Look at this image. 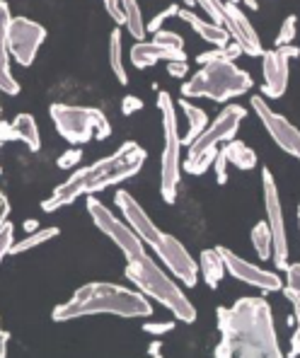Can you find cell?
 <instances>
[{
    "instance_id": "6da1fadb",
    "label": "cell",
    "mask_w": 300,
    "mask_h": 358,
    "mask_svg": "<svg viewBox=\"0 0 300 358\" xmlns=\"http://www.w3.org/2000/svg\"><path fill=\"white\" fill-rule=\"evenodd\" d=\"M87 210H90L92 223L97 225V230H102L109 240L121 250L126 259V278L138 288L143 296L160 303L162 308H167L175 320L192 324L197 320V308L189 303V298L177 288V283L162 271L160 266L152 262V257L145 252V245L138 235L131 230V225L126 220L117 218L102 201H97L94 196H87Z\"/></svg>"
},
{
    "instance_id": "7a4b0ae2",
    "label": "cell",
    "mask_w": 300,
    "mask_h": 358,
    "mask_svg": "<svg viewBox=\"0 0 300 358\" xmlns=\"http://www.w3.org/2000/svg\"><path fill=\"white\" fill-rule=\"evenodd\" d=\"M218 358H281L271 305L264 298H240L233 308H218Z\"/></svg>"
},
{
    "instance_id": "3957f363",
    "label": "cell",
    "mask_w": 300,
    "mask_h": 358,
    "mask_svg": "<svg viewBox=\"0 0 300 358\" xmlns=\"http://www.w3.org/2000/svg\"><path fill=\"white\" fill-rule=\"evenodd\" d=\"M145 162V150L141 148L134 141H126L124 145L112 152L109 157H102V160L92 162L87 167H80L76 170L71 177L63 184L51 192L49 199L41 201V208L46 213H54L68 203H73L80 196H92L94 192H102V189L112 187V184H119L124 179H131L141 172Z\"/></svg>"
},
{
    "instance_id": "277c9868",
    "label": "cell",
    "mask_w": 300,
    "mask_h": 358,
    "mask_svg": "<svg viewBox=\"0 0 300 358\" xmlns=\"http://www.w3.org/2000/svg\"><path fill=\"white\" fill-rule=\"evenodd\" d=\"M150 298L117 283L94 281L80 286L66 303L54 308V322H71L94 315H117V317H150Z\"/></svg>"
},
{
    "instance_id": "5b68a950",
    "label": "cell",
    "mask_w": 300,
    "mask_h": 358,
    "mask_svg": "<svg viewBox=\"0 0 300 358\" xmlns=\"http://www.w3.org/2000/svg\"><path fill=\"white\" fill-rule=\"evenodd\" d=\"M114 203H117V208L121 210V215H124L126 223L131 225V230L143 240V245H150L152 250L160 255V259L165 262V266L170 268L177 278H180L184 286H189V288L197 286L199 264L187 252V247H184L177 238L162 233V230L150 220V215L141 208V203L136 201L129 192H117Z\"/></svg>"
},
{
    "instance_id": "8992f818",
    "label": "cell",
    "mask_w": 300,
    "mask_h": 358,
    "mask_svg": "<svg viewBox=\"0 0 300 358\" xmlns=\"http://www.w3.org/2000/svg\"><path fill=\"white\" fill-rule=\"evenodd\" d=\"M252 85L255 83L242 68L228 59H220L203 63L201 71L194 73L182 85V94L184 97H208L213 102H228V99L250 92Z\"/></svg>"
},
{
    "instance_id": "52a82bcc",
    "label": "cell",
    "mask_w": 300,
    "mask_h": 358,
    "mask_svg": "<svg viewBox=\"0 0 300 358\" xmlns=\"http://www.w3.org/2000/svg\"><path fill=\"white\" fill-rule=\"evenodd\" d=\"M245 117H247L245 107L228 104L218 117L210 121L208 129H203L201 134L189 143L184 170H187L189 175H203V172L213 165L215 155H218V145L235 138V134H238V129Z\"/></svg>"
},
{
    "instance_id": "ba28073f",
    "label": "cell",
    "mask_w": 300,
    "mask_h": 358,
    "mask_svg": "<svg viewBox=\"0 0 300 358\" xmlns=\"http://www.w3.org/2000/svg\"><path fill=\"white\" fill-rule=\"evenodd\" d=\"M51 121H54L56 131L61 134L63 141L71 145H83L87 141L99 138L104 141L112 134L109 119L97 107H80V104H63L56 102L49 107Z\"/></svg>"
},
{
    "instance_id": "9c48e42d",
    "label": "cell",
    "mask_w": 300,
    "mask_h": 358,
    "mask_svg": "<svg viewBox=\"0 0 300 358\" xmlns=\"http://www.w3.org/2000/svg\"><path fill=\"white\" fill-rule=\"evenodd\" d=\"M157 109L162 117V136H165V145H162V160H160V194L165 203L177 201V189H180V148H182V136L180 126H177V112L175 102L167 92L157 94Z\"/></svg>"
},
{
    "instance_id": "30bf717a",
    "label": "cell",
    "mask_w": 300,
    "mask_h": 358,
    "mask_svg": "<svg viewBox=\"0 0 300 358\" xmlns=\"http://www.w3.org/2000/svg\"><path fill=\"white\" fill-rule=\"evenodd\" d=\"M262 192H264V208H266V225L271 230V240H273V252L271 259L276 268L286 271L288 266V235H286V218H283V208H281V196H278L276 189V179L269 170H262Z\"/></svg>"
},
{
    "instance_id": "8fae6325",
    "label": "cell",
    "mask_w": 300,
    "mask_h": 358,
    "mask_svg": "<svg viewBox=\"0 0 300 358\" xmlns=\"http://www.w3.org/2000/svg\"><path fill=\"white\" fill-rule=\"evenodd\" d=\"M157 61H187L180 34L157 29L152 41H138L131 46V63L136 68H150Z\"/></svg>"
},
{
    "instance_id": "7c38bea8",
    "label": "cell",
    "mask_w": 300,
    "mask_h": 358,
    "mask_svg": "<svg viewBox=\"0 0 300 358\" xmlns=\"http://www.w3.org/2000/svg\"><path fill=\"white\" fill-rule=\"evenodd\" d=\"M46 39V29L29 17H13L8 27V46L15 63L29 68Z\"/></svg>"
},
{
    "instance_id": "4fadbf2b",
    "label": "cell",
    "mask_w": 300,
    "mask_h": 358,
    "mask_svg": "<svg viewBox=\"0 0 300 358\" xmlns=\"http://www.w3.org/2000/svg\"><path fill=\"white\" fill-rule=\"evenodd\" d=\"M300 56V49L293 44L276 46L262 54V73H264V85L262 92L269 99H278L288 87V63Z\"/></svg>"
},
{
    "instance_id": "5bb4252c",
    "label": "cell",
    "mask_w": 300,
    "mask_h": 358,
    "mask_svg": "<svg viewBox=\"0 0 300 358\" xmlns=\"http://www.w3.org/2000/svg\"><path fill=\"white\" fill-rule=\"evenodd\" d=\"M252 109L259 117V121L264 124L266 134L273 138V143L278 145L283 152L293 155L296 160H300V131L291 124L286 117L276 114L273 109L266 104L264 97H252Z\"/></svg>"
},
{
    "instance_id": "9a60e30c",
    "label": "cell",
    "mask_w": 300,
    "mask_h": 358,
    "mask_svg": "<svg viewBox=\"0 0 300 358\" xmlns=\"http://www.w3.org/2000/svg\"><path fill=\"white\" fill-rule=\"evenodd\" d=\"M223 257V264H225V271L230 273L233 278H238L242 283H250L255 288H262L266 293H273V291H281L283 288V281L278 273L273 271H266V268H259L257 264H250L247 259H242L235 252H230L228 247H215Z\"/></svg>"
},
{
    "instance_id": "2e32d148",
    "label": "cell",
    "mask_w": 300,
    "mask_h": 358,
    "mask_svg": "<svg viewBox=\"0 0 300 358\" xmlns=\"http://www.w3.org/2000/svg\"><path fill=\"white\" fill-rule=\"evenodd\" d=\"M223 27L228 29V34L242 46V51H245L247 56L264 54L262 41H259V36H257L255 27H252V22L245 17V13H242L233 0H223Z\"/></svg>"
},
{
    "instance_id": "e0dca14e",
    "label": "cell",
    "mask_w": 300,
    "mask_h": 358,
    "mask_svg": "<svg viewBox=\"0 0 300 358\" xmlns=\"http://www.w3.org/2000/svg\"><path fill=\"white\" fill-rule=\"evenodd\" d=\"M10 8L0 0V92L17 94L20 83L10 73V46H8V27H10Z\"/></svg>"
},
{
    "instance_id": "ac0fdd59",
    "label": "cell",
    "mask_w": 300,
    "mask_h": 358,
    "mask_svg": "<svg viewBox=\"0 0 300 358\" xmlns=\"http://www.w3.org/2000/svg\"><path fill=\"white\" fill-rule=\"evenodd\" d=\"M177 15H180L184 22L197 31L203 41H208V44H213V46H225V44H228V29H225L223 24H215V22H210V20L199 17V15H194L192 10H180Z\"/></svg>"
},
{
    "instance_id": "d6986e66",
    "label": "cell",
    "mask_w": 300,
    "mask_h": 358,
    "mask_svg": "<svg viewBox=\"0 0 300 358\" xmlns=\"http://www.w3.org/2000/svg\"><path fill=\"white\" fill-rule=\"evenodd\" d=\"M199 271H201V276L208 288H218V283L223 281V276H225V264H223L220 252L203 250L201 257H199Z\"/></svg>"
},
{
    "instance_id": "ffe728a7",
    "label": "cell",
    "mask_w": 300,
    "mask_h": 358,
    "mask_svg": "<svg viewBox=\"0 0 300 358\" xmlns=\"http://www.w3.org/2000/svg\"><path fill=\"white\" fill-rule=\"evenodd\" d=\"M13 129H15V134H17V141H22L31 152H39L41 136H39V129H36V121L31 114H17L13 121Z\"/></svg>"
},
{
    "instance_id": "44dd1931",
    "label": "cell",
    "mask_w": 300,
    "mask_h": 358,
    "mask_svg": "<svg viewBox=\"0 0 300 358\" xmlns=\"http://www.w3.org/2000/svg\"><path fill=\"white\" fill-rule=\"evenodd\" d=\"M223 152L228 155V162H233L242 172H250L252 167H257V152L242 141H228L223 145Z\"/></svg>"
},
{
    "instance_id": "7402d4cb",
    "label": "cell",
    "mask_w": 300,
    "mask_h": 358,
    "mask_svg": "<svg viewBox=\"0 0 300 358\" xmlns=\"http://www.w3.org/2000/svg\"><path fill=\"white\" fill-rule=\"evenodd\" d=\"M180 107H182V112H184V117H187L189 121V131H187V136L182 138V143H192L194 138H197L199 134H201L203 129L208 126V117H206V112H203L201 107H197V104H192L187 97L180 102Z\"/></svg>"
},
{
    "instance_id": "603a6c76",
    "label": "cell",
    "mask_w": 300,
    "mask_h": 358,
    "mask_svg": "<svg viewBox=\"0 0 300 358\" xmlns=\"http://www.w3.org/2000/svg\"><path fill=\"white\" fill-rule=\"evenodd\" d=\"M121 8H124V24H126V29H129V34L134 36V39L143 41L148 29H145V20H143V15H141L138 0H121Z\"/></svg>"
},
{
    "instance_id": "cb8c5ba5",
    "label": "cell",
    "mask_w": 300,
    "mask_h": 358,
    "mask_svg": "<svg viewBox=\"0 0 300 358\" xmlns=\"http://www.w3.org/2000/svg\"><path fill=\"white\" fill-rule=\"evenodd\" d=\"M109 66H112V73L117 76V80L121 85H126L129 76H126V68H124V46H121L119 29H114L112 36H109Z\"/></svg>"
},
{
    "instance_id": "d4e9b609",
    "label": "cell",
    "mask_w": 300,
    "mask_h": 358,
    "mask_svg": "<svg viewBox=\"0 0 300 358\" xmlns=\"http://www.w3.org/2000/svg\"><path fill=\"white\" fill-rule=\"evenodd\" d=\"M59 235V228H44V230H34V233H29L24 240L20 242H13V250H10V255H24V252L29 250H36V247L46 245L51 238H56Z\"/></svg>"
},
{
    "instance_id": "484cf974",
    "label": "cell",
    "mask_w": 300,
    "mask_h": 358,
    "mask_svg": "<svg viewBox=\"0 0 300 358\" xmlns=\"http://www.w3.org/2000/svg\"><path fill=\"white\" fill-rule=\"evenodd\" d=\"M252 245H255L259 259L266 262L271 257L273 240H271V230H269V225H266V220H259V223L252 228Z\"/></svg>"
},
{
    "instance_id": "4316f807",
    "label": "cell",
    "mask_w": 300,
    "mask_h": 358,
    "mask_svg": "<svg viewBox=\"0 0 300 358\" xmlns=\"http://www.w3.org/2000/svg\"><path fill=\"white\" fill-rule=\"evenodd\" d=\"M281 291H283V296H286L288 303H291L293 320H296V331H293V336H291V351H288V356L296 358V356H300V293H296L288 286L281 288Z\"/></svg>"
},
{
    "instance_id": "83f0119b",
    "label": "cell",
    "mask_w": 300,
    "mask_h": 358,
    "mask_svg": "<svg viewBox=\"0 0 300 358\" xmlns=\"http://www.w3.org/2000/svg\"><path fill=\"white\" fill-rule=\"evenodd\" d=\"M187 5H201L210 22L223 24V0H184Z\"/></svg>"
},
{
    "instance_id": "f1b7e54d",
    "label": "cell",
    "mask_w": 300,
    "mask_h": 358,
    "mask_svg": "<svg viewBox=\"0 0 300 358\" xmlns=\"http://www.w3.org/2000/svg\"><path fill=\"white\" fill-rule=\"evenodd\" d=\"M296 29H298V20L293 17V15H288V17L283 20L281 29H278L276 46H286V44H291V41L296 39Z\"/></svg>"
},
{
    "instance_id": "f546056e",
    "label": "cell",
    "mask_w": 300,
    "mask_h": 358,
    "mask_svg": "<svg viewBox=\"0 0 300 358\" xmlns=\"http://www.w3.org/2000/svg\"><path fill=\"white\" fill-rule=\"evenodd\" d=\"M13 235H15V225L5 220V223L0 225V262H3L5 257L10 255V250H13Z\"/></svg>"
},
{
    "instance_id": "4dcf8cb0",
    "label": "cell",
    "mask_w": 300,
    "mask_h": 358,
    "mask_svg": "<svg viewBox=\"0 0 300 358\" xmlns=\"http://www.w3.org/2000/svg\"><path fill=\"white\" fill-rule=\"evenodd\" d=\"M213 170H215V179H218V184H225V182H228V155L223 152V148H220V150H218V155H215Z\"/></svg>"
},
{
    "instance_id": "1f68e13d",
    "label": "cell",
    "mask_w": 300,
    "mask_h": 358,
    "mask_svg": "<svg viewBox=\"0 0 300 358\" xmlns=\"http://www.w3.org/2000/svg\"><path fill=\"white\" fill-rule=\"evenodd\" d=\"M177 13H180V8H177V5H170V8H167V10H162V13H157L155 17H152L150 22L145 24V29H148V31H152V34H155V31L162 27V22H165V20L170 17V15H177Z\"/></svg>"
},
{
    "instance_id": "d6a6232c",
    "label": "cell",
    "mask_w": 300,
    "mask_h": 358,
    "mask_svg": "<svg viewBox=\"0 0 300 358\" xmlns=\"http://www.w3.org/2000/svg\"><path fill=\"white\" fill-rule=\"evenodd\" d=\"M80 157H83V152L78 150V148H73V150H66L63 155L59 157V167L61 170H73V167L80 162Z\"/></svg>"
},
{
    "instance_id": "836d02e7",
    "label": "cell",
    "mask_w": 300,
    "mask_h": 358,
    "mask_svg": "<svg viewBox=\"0 0 300 358\" xmlns=\"http://www.w3.org/2000/svg\"><path fill=\"white\" fill-rule=\"evenodd\" d=\"M104 10L109 13V17L117 24H124V8H121V0H104Z\"/></svg>"
},
{
    "instance_id": "e575fe53",
    "label": "cell",
    "mask_w": 300,
    "mask_h": 358,
    "mask_svg": "<svg viewBox=\"0 0 300 358\" xmlns=\"http://www.w3.org/2000/svg\"><path fill=\"white\" fill-rule=\"evenodd\" d=\"M286 286L300 293V264H288L286 266Z\"/></svg>"
},
{
    "instance_id": "d590c367",
    "label": "cell",
    "mask_w": 300,
    "mask_h": 358,
    "mask_svg": "<svg viewBox=\"0 0 300 358\" xmlns=\"http://www.w3.org/2000/svg\"><path fill=\"white\" fill-rule=\"evenodd\" d=\"M138 109H143V99L134 97V94H126L124 102H121V112H124L126 117H131V114L138 112Z\"/></svg>"
},
{
    "instance_id": "8d00e7d4",
    "label": "cell",
    "mask_w": 300,
    "mask_h": 358,
    "mask_svg": "<svg viewBox=\"0 0 300 358\" xmlns=\"http://www.w3.org/2000/svg\"><path fill=\"white\" fill-rule=\"evenodd\" d=\"M175 329V322H148L143 324V331L148 334H167V331Z\"/></svg>"
},
{
    "instance_id": "74e56055",
    "label": "cell",
    "mask_w": 300,
    "mask_h": 358,
    "mask_svg": "<svg viewBox=\"0 0 300 358\" xmlns=\"http://www.w3.org/2000/svg\"><path fill=\"white\" fill-rule=\"evenodd\" d=\"M167 73H170L172 78L189 76V66H187V61H167Z\"/></svg>"
},
{
    "instance_id": "f35d334b",
    "label": "cell",
    "mask_w": 300,
    "mask_h": 358,
    "mask_svg": "<svg viewBox=\"0 0 300 358\" xmlns=\"http://www.w3.org/2000/svg\"><path fill=\"white\" fill-rule=\"evenodd\" d=\"M10 141H17V134H15L13 124L0 119V145L3 143H10Z\"/></svg>"
},
{
    "instance_id": "ab89813d",
    "label": "cell",
    "mask_w": 300,
    "mask_h": 358,
    "mask_svg": "<svg viewBox=\"0 0 300 358\" xmlns=\"http://www.w3.org/2000/svg\"><path fill=\"white\" fill-rule=\"evenodd\" d=\"M8 215H10V203H8V199H5V194L0 192V225L8 220Z\"/></svg>"
},
{
    "instance_id": "60d3db41",
    "label": "cell",
    "mask_w": 300,
    "mask_h": 358,
    "mask_svg": "<svg viewBox=\"0 0 300 358\" xmlns=\"http://www.w3.org/2000/svg\"><path fill=\"white\" fill-rule=\"evenodd\" d=\"M8 341H10V331H5L3 322H0V358L8 354Z\"/></svg>"
},
{
    "instance_id": "b9f144b4",
    "label": "cell",
    "mask_w": 300,
    "mask_h": 358,
    "mask_svg": "<svg viewBox=\"0 0 300 358\" xmlns=\"http://www.w3.org/2000/svg\"><path fill=\"white\" fill-rule=\"evenodd\" d=\"M160 346H162L160 341H152V344H150V349H148V354H150V356H160V354H162V351H160Z\"/></svg>"
},
{
    "instance_id": "7bdbcfd3",
    "label": "cell",
    "mask_w": 300,
    "mask_h": 358,
    "mask_svg": "<svg viewBox=\"0 0 300 358\" xmlns=\"http://www.w3.org/2000/svg\"><path fill=\"white\" fill-rule=\"evenodd\" d=\"M24 228H27L29 233H34V230H36V220H27V223H24Z\"/></svg>"
},
{
    "instance_id": "ee69618b",
    "label": "cell",
    "mask_w": 300,
    "mask_h": 358,
    "mask_svg": "<svg viewBox=\"0 0 300 358\" xmlns=\"http://www.w3.org/2000/svg\"><path fill=\"white\" fill-rule=\"evenodd\" d=\"M242 3H247V8H250V10H257V8H259V5H257V0H242Z\"/></svg>"
},
{
    "instance_id": "f6af8a7d",
    "label": "cell",
    "mask_w": 300,
    "mask_h": 358,
    "mask_svg": "<svg viewBox=\"0 0 300 358\" xmlns=\"http://www.w3.org/2000/svg\"><path fill=\"white\" fill-rule=\"evenodd\" d=\"M298 225H300V206H298Z\"/></svg>"
},
{
    "instance_id": "bcb514c9",
    "label": "cell",
    "mask_w": 300,
    "mask_h": 358,
    "mask_svg": "<svg viewBox=\"0 0 300 358\" xmlns=\"http://www.w3.org/2000/svg\"><path fill=\"white\" fill-rule=\"evenodd\" d=\"M0 175H3V167H0Z\"/></svg>"
}]
</instances>
